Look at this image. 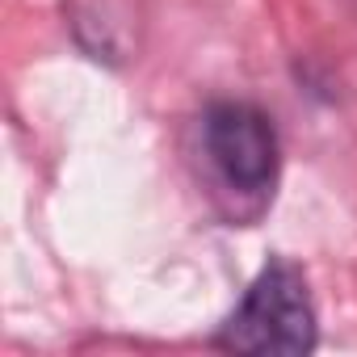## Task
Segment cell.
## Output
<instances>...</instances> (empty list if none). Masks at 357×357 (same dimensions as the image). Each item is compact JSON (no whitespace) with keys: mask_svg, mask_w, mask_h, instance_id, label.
Masks as SVG:
<instances>
[{"mask_svg":"<svg viewBox=\"0 0 357 357\" xmlns=\"http://www.w3.org/2000/svg\"><path fill=\"white\" fill-rule=\"evenodd\" d=\"M319 344V315H315V298L307 286V273L286 261L273 257L244 290V298L236 303V311L223 319V328L215 332V349L223 353H248V357H303Z\"/></svg>","mask_w":357,"mask_h":357,"instance_id":"obj_1","label":"cell"},{"mask_svg":"<svg viewBox=\"0 0 357 357\" xmlns=\"http://www.w3.org/2000/svg\"><path fill=\"white\" fill-rule=\"evenodd\" d=\"M202 151L227 194L265 202L278 185L282 139L273 118L257 101L223 97L202 114Z\"/></svg>","mask_w":357,"mask_h":357,"instance_id":"obj_2","label":"cell"}]
</instances>
